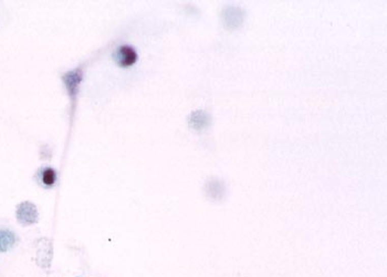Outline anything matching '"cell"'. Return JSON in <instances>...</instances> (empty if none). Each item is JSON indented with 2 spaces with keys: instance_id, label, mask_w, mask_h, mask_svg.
Wrapping results in <instances>:
<instances>
[{
  "instance_id": "obj_3",
  "label": "cell",
  "mask_w": 387,
  "mask_h": 277,
  "mask_svg": "<svg viewBox=\"0 0 387 277\" xmlns=\"http://www.w3.org/2000/svg\"><path fill=\"white\" fill-rule=\"evenodd\" d=\"M41 179H42V183L46 186L53 185L56 179L55 171L53 169H50V168L44 169L41 174Z\"/></svg>"
},
{
  "instance_id": "obj_2",
  "label": "cell",
  "mask_w": 387,
  "mask_h": 277,
  "mask_svg": "<svg viewBox=\"0 0 387 277\" xmlns=\"http://www.w3.org/2000/svg\"><path fill=\"white\" fill-rule=\"evenodd\" d=\"M81 79H82V71L80 70V69L69 72L68 74L65 75V77H63V80H65L66 86L71 97H74V94L78 92V87L80 85Z\"/></svg>"
},
{
  "instance_id": "obj_1",
  "label": "cell",
  "mask_w": 387,
  "mask_h": 277,
  "mask_svg": "<svg viewBox=\"0 0 387 277\" xmlns=\"http://www.w3.org/2000/svg\"><path fill=\"white\" fill-rule=\"evenodd\" d=\"M115 60L121 67H129L134 65L137 60V53L130 46H123L115 52Z\"/></svg>"
},
{
  "instance_id": "obj_4",
  "label": "cell",
  "mask_w": 387,
  "mask_h": 277,
  "mask_svg": "<svg viewBox=\"0 0 387 277\" xmlns=\"http://www.w3.org/2000/svg\"><path fill=\"white\" fill-rule=\"evenodd\" d=\"M5 241H14V235L8 231L0 232V251L2 252L7 251L10 247V245Z\"/></svg>"
}]
</instances>
